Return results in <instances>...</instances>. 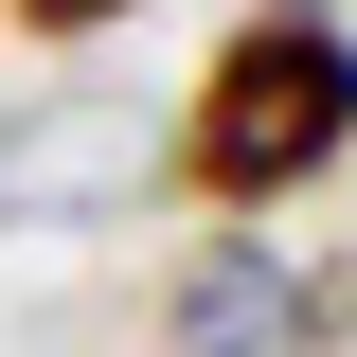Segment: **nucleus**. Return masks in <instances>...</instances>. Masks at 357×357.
<instances>
[{
	"label": "nucleus",
	"mask_w": 357,
	"mask_h": 357,
	"mask_svg": "<svg viewBox=\"0 0 357 357\" xmlns=\"http://www.w3.org/2000/svg\"><path fill=\"white\" fill-rule=\"evenodd\" d=\"M340 321L357 304L268 232H215V250L161 268V357H340Z\"/></svg>",
	"instance_id": "2"
},
{
	"label": "nucleus",
	"mask_w": 357,
	"mask_h": 357,
	"mask_svg": "<svg viewBox=\"0 0 357 357\" xmlns=\"http://www.w3.org/2000/svg\"><path fill=\"white\" fill-rule=\"evenodd\" d=\"M0 18H18V36H36V54H89V36H126L143 0H0Z\"/></svg>",
	"instance_id": "3"
},
{
	"label": "nucleus",
	"mask_w": 357,
	"mask_h": 357,
	"mask_svg": "<svg viewBox=\"0 0 357 357\" xmlns=\"http://www.w3.org/2000/svg\"><path fill=\"white\" fill-rule=\"evenodd\" d=\"M340 161H357V18L340 0H250L197 54L178 126H161V197L215 215V232H268V215H304Z\"/></svg>",
	"instance_id": "1"
}]
</instances>
